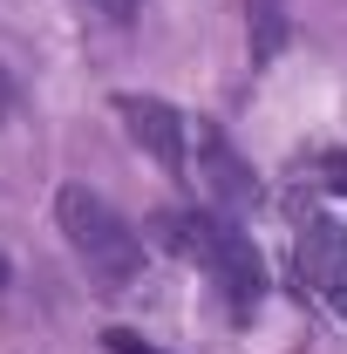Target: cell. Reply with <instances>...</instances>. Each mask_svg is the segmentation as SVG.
<instances>
[{"instance_id":"1","label":"cell","mask_w":347,"mask_h":354,"mask_svg":"<svg viewBox=\"0 0 347 354\" xmlns=\"http://www.w3.org/2000/svg\"><path fill=\"white\" fill-rule=\"evenodd\" d=\"M116 116H123V130H130L198 205L232 212V218L259 205V177H252V164L232 150V136L218 130V123L184 116L164 95H116Z\"/></svg>"},{"instance_id":"2","label":"cell","mask_w":347,"mask_h":354,"mask_svg":"<svg viewBox=\"0 0 347 354\" xmlns=\"http://www.w3.org/2000/svg\"><path fill=\"white\" fill-rule=\"evenodd\" d=\"M164 245H171L184 266H198L218 286V300L232 307V320H252L265 300V266L252 232H238L232 212H212V205H177L164 212Z\"/></svg>"},{"instance_id":"3","label":"cell","mask_w":347,"mask_h":354,"mask_svg":"<svg viewBox=\"0 0 347 354\" xmlns=\"http://www.w3.org/2000/svg\"><path fill=\"white\" fill-rule=\"evenodd\" d=\"M55 225H62L68 252L82 259V272H88L95 293H130L136 279H143V239H136L130 218H123L109 198H95L88 184H62Z\"/></svg>"},{"instance_id":"4","label":"cell","mask_w":347,"mask_h":354,"mask_svg":"<svg viewBox=\"0 0 347 354\" xmlns=\"http://www.w3.org/2000/svg\"><path fill=\"white\" fill-rule=\"evenodd\" d=\"M293 279L306 300L334 313L347 327V225L327 212H300L293 218Z\"/></svg>"},{"instance_id":"5","label":"cell","mask_w":347,"mask_h":354,"mask_svg":"<svg viewBox=\"0 0 347 354\" xmlns=\"http://www.w3.org/2000/svg\"><path fill=\"white\" fill-rule=\"evenodd\" d=\"M306 184H320V191L347 198V150H327V157H313V177H306Z\"/></svg>"},{"instance_id":"6","label":"cell","mask_w":347,"mask_h":354,"mask_svg":"<svg viewBox=\"0 0 347 354\" xmlns=\"http://www.w3.org/2000/svg\"><path fill=\"white\" fill-rule=\"evenodd\" d=\"M102 341H109V354H164L157 341H143V334H130V327H109Z\"/></svg>"},{"instance_id":"7","label":"cell","mask_w":347,"mask_h":354,"mask_svg":"<svg viewBox=\"0 0 347 354\" xmlns=\"http://www.w3.org/2000/svg\"><path fill=\"white\" fill-rule=\"evenodd\" d=\"M88 7H102V14H109V21H123V28L143 14V0H88Z\"/></svg>"},{"instance_id":"8","label":"cell","mask_w":347,"mask_h":354,"mask_svg":"<svg viewBox=\"0 0 347 354\" xmlns=\"http://www.w3.org/2000/svg\"><path fill=\"white\" fill-rule=\"evenodd\" d=\"M7 109H14V82H7V68H0V123H7Z\"/></svg>"}]
</instances>
